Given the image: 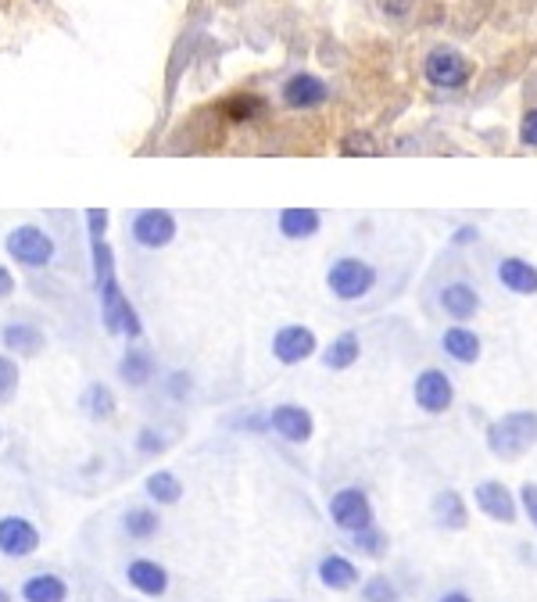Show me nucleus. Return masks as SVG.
Segmentation results:
<instances>
[{"mask_svg":"<svg viewBox=\"0 0 537 602\" xmlns=\"http://www.w3.org/2000/svg\"><path fill=\"white\" fill-rule=\"evenodd\" d=\"M427 301H430V309L441 319H448V323H473V319L480 316V309H484V291H480V284L466 269L448 262V266L437 269L434 280H430Z\"/></svg>","mask_w":537,"mask_h":602,"instance_id":"1","label":"nucleus"},{"mask_svg":"<svg viewBox=\"0 0 537 602\" xmlns=\"http://www.w3.org/2000/svg\"><path fill=\"white\" fill-rule=\"evenodd\" d=\"M323 284L333 301H341V305H358V301H366L369 294L376 291V284H380V269H376L373 258L344 251V255L330 258Z\"/></svg>","mask_w":537,"mask_h":602,"instance_id":"2","label":"nucleus"},{"mask_svg":"<svg viewBox=\"0 0 537 602\" xmlns=\"http://www.w3.org/2000/svg\"><path fill=\"white\" fill-rule=\"evenodd\" d=\"M537 445V413L534 409H516V413L498 416L487 427V452L495 459H520Z\"/></svg>","mask_w":537,"mask_h":602,"instance_id":"3","label":"nucleus"},{"mask_svg":"<svg viewBox=\"0 0 537 602\" xmlns=\"http://www.w3.org/2000/svg\"><path fill=\"white\" fill-rule=\"evenodd\" d=\"M419 69H423L427 86H434L441 94H459V90L469 86V79H473V61H469L459 47H452V43H434V47L423 54Z\"/></svg>","mask_w":537,"mask_h":602,"instance_id":"4","label":"nucleus"},{"mask_svg":"<svg viewBox=\"0 0 537 602\" xmlns=\"http://www.w3.org/2000/svg\"><path fill=\"white\" fill-rule=\"evenodd\" d=\"M97 301H101V323L104 330H108L111 337H126V341H137L140 334H144V327H140V316L137 309H133V301L122 294V284L119 276L111 273L104 276V280H97Z\"/></svg>","mask_w":537,"mask_h":602,"instance_id":"5","label":"nucleus"},{"mask_svg":"<svg viewBox=\"0 0 537 602\" xmlns=\"http://www.w3.org/2000/svg\"><path fill=\"white\" fill-rule=\"evenodd\" d=\"M4 248H8V255L15 258L18 266L26 269H43L54 262V237L43 226L36 223H22L15 226V230L8 233V241H4Z\"/></svg>","mask_w":537,"mask_h":602,"instance_id":"6","label":"nucleus"},{"mask_svg":"<svg viewBox=\"0 0 537 602\" xmlns=\"http://www.w3.org/2000/svg\"><path fill=\"white\" fill-rule=\"evenodd\" d=\"M330 520L337 531L344 534H355V531H366V527L376 524V513H373V502L369 495L358 484H348V488H337L330 495Z\"/></svg>","mask_w":537,"mask_h":602,"instance_id":"7","label":"nucleus"},{"mask_svg":"<svg viewBox=\"0 0 537 602\" xmlns=\"http://www.w3.org/2000/svg\"><path fill=\"white\" fill-rule=\"evenodd\" d=\"M412 402H416L419 413L427 416H441L452 409L455 402V384L452 373L441 370V366H423L412 380Z\"/></svg>","mask_w":537,"mask_h":602,"instance_id":"8","label":"nucleus"},{"mask_svg":"<svg viewBox=\"0 0 537 602\" xmlns=\"http://www.w3.org/2000/svg\"><path fill=\"white\" fill-rule=\"evenodd\" d=\"M176 233H179V223L169 208H140V212H133V219H129V237L144 251L169 248V244L176 241Z\"/></svg>","mask_w":537,"mask_h":602,"instance_id":"9","label":"nucleus"},{"mask_svg":"<svg viewBox=\"0 0 537 602\" xmlns=\"http://www.w3.org/2000/svg\"><path fill=\"white\" fill-rule=\"evenodd\" d=\"M333 97L330 83L316 72H290L280 83V101L294 112H316Z\"/></svg>","mask_w":537,"mask_h":602,"instance_id":"10","label":"nucleus"},{"mask_svg":"<svg viewBox=\"0 0 537 602\" xmlns=\"http://www.w3.org/2000/svg\"><path fill=\"white\" fill-rule=\"evenodd\" d=\"M319 352V337L305 323H283L273 334V359L280 366H301Z\"/></svg>","mask_w":537,"mask_h":602,"instance_id":"11","label":"nucleus"},{"mask_svg":"<svg viewBox=\"0 0 537 602\" xmlns=\"http://www.w3.org/2000/svg\"><path fill=\"white\" fill-rule=\"evenodd\" d=\"M437 348L444 352V359H452L455 366H477L480 355H484V341L473 327L466 323H448V327L437 334Z\"/></svg>","mask_w":537,"mask_h":602,"instance_id":"12","label":"nucleus"},{"mask_svg":"<svg viewBox=\"0 0 537 602\" xmlns=\"http://www.w3.org/2000/svg\"><path fill=\"white\" fill-rule=\"evenodd\" d=\"M495 280L502 291L516 298H537V266L523 255H498L495 258Z\"/></svg>","mask_w":537,"mask_h":602,"instance_id":"13","label":"nucleus"},{"mask_svg":"<svg viewBox=\"0 0 537 602\" xmlns=\"http://www.w3.org/2000/svg\"><path fill=\"white\" fill-rule=\"evenodd\" d=\"M265 420H269V430H273L276 438L290 441V445H305V441L312 438V430H316L312 413H308L305 405H298V402L276 405V409L265 416Z\"/></svg>","mask_w":537,"mask_h":602,"instance_id":"14","label":"nucleus"},{"mask_svg":"<svg viewBox=\"0 0 537 602\" xmlns=\"http://www.w3.org/2000/svg\"><path fill=\"white\" fill-rule=\"evenodd\" d=\"M473 499L484 516H491L495 524H516L520 520V506H516V495L505 488L502 481H480L473 488Z\"/></svg>","mask_w":537,"mask_h":602,"instance_id":"15","label":"nucleus"},{"mask_svg":"<svg viewBox=\"0 0 537 602\" xmlns=\"http://www.w3.org/2000/svg\"><path fill=\"white\" fill-rule=\"evenodd\" d=\"M40 549V531L26 516H0V552L11 559H26Z\"/></svg>","mask_w":537,"mask_h":602,"instance_id":"16","label":"nucleus"},{"mask_svg":"<svg viewBox=\"0 0 537 602\" xmlns=\"http://www.w3.org/2000/svg\"><path fill=\"white\" fill-rule=\"evenodd\" d=\"M276 230H280L283 241H312L323 230V212L319 208H280Z\"/></svg>","mask_w":537,"mask_h":602,"instance_id":"17","label":"nucleus"},{"mask_svg":"<svg viewBox=\"0 0 537 602\" xmlns=\"http://www.w3.org/2000/svg\"><path fill=\"white\" fill-rule=\"evenodd\" d=\"M126 577L129 585L137 588L140 595H147V599H158V595L169 592V570L162 563H154V559H133L126 567Z\"/></svg>","mask_w":537,"mask_h":602,"instance_id":"18","label":"nucleus"},{"mask_svg":"<svg viewBox=\"0 0 537 602\" xmlns=\"http://www.w3.org/2000/svg\"><path fill=\"white\" fill-rule=\"evenodd\" d=\"M316 574H319V585L330 588V592H348V588L358 585V567L348 556H341V552H326V556L319 559Z\"/></svg>","mask_w":537,"mask_h":602,"instance_id":"19","label":"nucleus"},{"mask_svg":"<svg viewBox=\"0 0 537 602\" xmlns=\"http://www.w3.org/2000/svg\"><path fill=\"white\" fill-rule=\"evenodd\" d=\"M430 513H434L437 527H444V531H462V527L469 524V509H466V502H462V495L455 488L437 491Z\"/></svg>","mask_w":537,"mask_h":602,"instance_id":"20","label":"nucleus"},{"mask_svg":"<svg viewBox=\"0 0 537 602\" xmlns=\"http://www.w3.org/2000/svg\"><path fill=\"white\" fill-rule=\"evenodd\" d=\"M358 355H362V337H358V330H344V334L333 337L330 348L323 352V366L330 373H344L355 366Z\"/></svg>","mask_w":537,"mask_h":602,"instance_id":"21","label":"nucleus"},{"mask_svg":"<svg viewBox=\"0 0 537 602\" xmlns=\"http://www.w3.org/2000/svg\"><path fill=\"white\" fill-rule=\"evenodd\" d=\"M0 344L15 355H40V348L47 344L43 330L36 323H4L0 330Z\"/></svg>","mask_w":537,"mask_h":602,"instance_id":"22","label":"nucleus"},{"mask_svg":"<svg viewBox=\"0 0 537 602\" xmlns=\"http://www.w3.org/2000/svg\"><path fill=\"white\" fill-rule=\"evenodd\" d=\"M158 373V362L147 348H129L126 355L119 359V380L129 387H147Z\"/></svg>","mask_w":537,"mask_h":602,"instance_id":"23","label":"nucleus"},{"mask_svg":"<svg viewBox=\"0 0 537 602\" xmlns=\"http://www.w3.org/2000/svg\"><path fill=\"white\" fill-rule=\"evenodd\" d=\"M22 599L26 602H65L69 585L58 574H33L22 581Z\"/></svg>","mask_w":537,"mask_h":602,"instance_id":"24","label":"nucleus"},{"mask_svg":"<svg viewBox=\"0 0 537 602\" xmlns=\"http://www.w3.org/2000/svg\"><path fill=\"white\" fill-rule=\"evenodd\" d=\"M219 112L226 115V122H258L265 112H269V104H265V97L258 94H233L226 97V101L219 104Z\"/></svg>","mask_w":537,"mask_h":602,"instance_id":"25","label":"nucleus"},{"mask_svg":"<svg viewBox=\"0 0 537 602\" xmlns=\"http://www.w3.org/2000/svg\"><path fill=\"white\" fill-rule=\"evenodd\" d=\"M144 491L158 506H176V502L183 499V481H179L172 470H154L144 481Z\"/></svg>","mask_w":537,"mask_h":602,"instance_id":"26","label":"nucleus"},{"mask_svg":"<svg viewBox=\"0 0 537 602\" xmlns=\"http://www.w3.org/2000/svg\"><path fill=\"white\" fill-rule=\"evenodd\" d=\"M122 527H126L129 538H137V542H151L154 534L162 531V516L147 506H133L126 516H122Z\"/></svg>","mask_w":537,"mask_h":602,"instance_id":"27","label":"nucleus"},{"mask_svg":"<svg viewBox=\"0 0 537 602\" xmlns=\"http://www.w3.org/2000/svg\"><path fill=\"white\" fill-rule=\"evenodd\" d=\"M79 405H83V413L90 416V420H111L115 416V395H111V387L108 384H90L83 391V398H79Z\"/></svg>","mask_w":537,"mask_h":602,"instance_id":"28","label":"nucleus"},{"mask_svg":"<svg viewBox=\"0 0 537 602\" xmlns=\"http://www.w3.org/2000/svg\"><path fill=\"white\" fill-rule=\"evenodd\" d=\"M358 599L362 602H401V592L398 585H394L387 574H373L362 581V588H358Z\"/></svg>","mask_w":537,"mask_h":602,"instance_id":"29","label":"nucleus"},{"mask_svg":"<svg viewBox=\"0 0 537 602\" xmlns=\"http://www.w3.org/2000/svg\"><path fill=\"white\" fill-rule=\"evenodd\" d=\"M351 538V549H358L362 556H369V559H380L387 552V534L380 531V527H366V531H355V534H348Z\"/></svg>","mask_w":537,"mask_h":602,"instance_id":"30","label":"nucleus"},{"mask_svg":"<svg viewBox=\"0 0 537 602\" xmlns=\"http://www.w3.org/2000/svg\"><path fill=\"white\" fill-rule=\"evenodd\" d=\"M341 155H348V158H355V155L373 158V155H380V144H376L369 133H362V129H351V133H344V137H341Z\"/></svg>","mask_w":537,"mask_h":602,"instance_id":"31","label":"nucleus"},{"mask_svg":"<svg viewBox=\"0 0 537 602\" xmlns=\"http://www.w3.org/2000/svg\"><path fill=\"white\" fill-rule=\"evenodd\" d=\"M18 391V366L11 355H0V405L11 402Z\"/></svg>","mask_w":537,"mask_h":602,"instance_id":"32","label":"nucleus"},{"mask_svg":"<svg viewBox=\"0 0 537 602\" xmlns=\"http://www.w3.org/2000/svg\"><path fill=\"white\" fill-rule=\"evenodd\" d=\"M137 452L140 456H158V452H165V438L154 427H144L137 434Z\"/></svg>","mask_w":537,"mask_h":602,"instance_id":"33","label":"nucleus"},{"mask_svg":"<svg viewBox=\"0 0 537 602\" xmlns=\"http://www.w3.org/2000/svg\"><path fill=\"white\" fill-rule=\"evenodd\" d=\"M165 391H169L176 402H187V395L194 391V377H190V373H169V380H165Z\"/></svg>","mask_w":537,"mask_h":602,"instance_id":"34","label":"nucleus"},{"mask_svg":"<svg viewBox=\"0 0 537 602\" xmlns=\"http://www.w3.org/2000/svg\"><path fill=\"white\" fill-rule=\"evenodd\" d=\"M108 223H111L108 208H86V237H104Z\"/></svg>","mask_w":537,"mask_h":602,"instance_id":"35","label":"nucleus"},{"mask_svg":"<svg viewBox=\"0 0 537 602\" xmlns=\"http://www.w3.org/2000/svg\"><path fill=\"white\" fill-rule=\"evenodd\" d=\"M520 144H523V147H537V108H527V112H523Z\"/></svg>","mask_w":537,"mask_h":602,"instance_id":"36","label":"nucleus"},{"mask_svg":"<svg viewBox=\"0 0 537 602\" xmlns=\"http://www.w3.org/2000/svg\"><path fill=\"white\" fill-rule=\"evenodd\" d=\"M520 502H523V509H527V516H530V524H534V531H537V484H523L520 488Z\"/></svg>","mask_w":537,"mask_h":602,"instance_id":"37","label":"nucleus"},{"mask_svg":"<svg viewBox=\"0 0 537 602\" xmlns=\"http://www.w3.org/2000/svg\"><path fill=\"white\" fill-rule=\"evenodd\" d=\"M376 4H380L384 15H391V18H405L412 8V0H376Z\"/></svg>","mask_w":537,"mask_h":602,"instance_id":"38","label":"nucleus"},{"mask_svg":"<svg viewBox=\"0 0 537 602\" xmlns=\"http://www.w3.org/2000/svg\"><path fill=\"white\" fill-rule=\"evenodd\" d=\"M11 294H15V276L8 266H0V298H11Z\"/></svg>","mask_w":537,"mask_h":602,"instance_id":"39","label":"nucleus"},{"mask_svg":"<svg viewBox=\"0 0 537 602\" xmlns=\"http://www.w3.org/2000/svg\"><path fill=\"white\" fill-rule=\"evenodd\" d=\"M477 237H480L477 226H459V230H455V237H452V244H473Z\"/></svg>","mask_w":537,"mask_h":602,"instance_id":"40","label":"nucleus"},{"mask_svg":"<svg viewBox=\"0 0 537 602\" xmlns=\"http://www.w3.org/2000/svg\"><path fill=\"white\" fill-rule=\"evenodd\" d=\"M437 602H473V595L462 592V588H448V592H441V599Z\"/></svg>","mask_w":537,"mask_h":602,"instance_id":"41","label":"nucleus"},{"mask_svg":"<svg viewBox=\"0 0 537 602\" xmlns=\"http://www.w3.org/2000/svg\"><path fill=\"white\" fill-rule=\"evenodd\" d=\"M0 602H11V595H8V592H4V588H0Z\"/></svg>","mask_w":537,"mask_h":602,"instance_id":"42","label":"nucleus"},{"mask_svg":"<svg viewBox=\"0 0 537 602\" xmlns=\"http://www.w3.org/2000/svg\"><path fill=\"white\" fill-rule=\"evenodd\" d=\"M273 602H287V599H273Z\"/></svg>","mask_w":537,"mask_h":602,"instance_id":"43","label":"nucleus"}]
</instances>
